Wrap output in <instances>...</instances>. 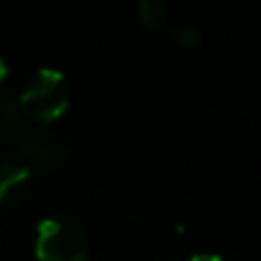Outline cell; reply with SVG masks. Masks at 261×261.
Masks as SVG:
<instances>
[{"label": "cell", "mask_w": 261, "mask_h": 261, "mask_svg": "<svg viewBox=\"0 0 261 261\" xmlns=\"http://www.w3.org/2000/svg\"><path fill=\"white\" fill-rule=\"evenodd\" d=\"M35 252L39 261H87L90 239L73 218H46L37 227Z\"/></svg>", "instance_id": "6da1fadb"}, {"label": "cell", "mask_w": 261, "mask_h": 261, "mask_svg": "<svg viewBox=\"0 0 261 261\" xmlns=\"http://www.w3.org/2000/svg\"><path fill=\"white\" fill-rule=\"evenodd\" d=\"M14 149L18 151V161L32 172H53L71 161L73 142L67 133L55 128H28L21 138L14 140Z\"/></svg>", "instance_id": "7a4b0ae2"}, {"label": "cell", "mask_w": 261, "mask_h": 261, "mask_svg": "<svg viewBox=\"0 0 261 261\" xmlns=\"http://www.w3.org/2000/svg\"><path fill=\"white\" fill-rule=\"evenodd\" d=\"M18 96H21L30 119L37 124L55 122L69 108L67 81L55 69H39L25 83V87H23V92Z\"/></svg>", "instance_id": "3957f363"}, {"label": "cell", "mask_w": 261, "mask_h": 261, "mask_svg": "<svg viewBox=\"0 0 261 261\" xmlns=\"http://www.w3.org/2000/svg\"><path fill=\"white\" fill-rule=\"evenodd\" d=\"M32 170L21 161L0 158V206H16L30 193Z\"/></svg>", "instance_id": "277c9868"}, {"label": "cell", "mask_w": 261, "mask_h": 261, "mask_svg": "<svg viewBox=\"0 0 261 261\" xmlns=\"http://www.w3.org/2000/svg\"><path fill=\"white\" fill-rule=\"evenodd\" d=\"M30 115L23 106L21 96L0 94V140L14 142L30 128Z\"/></svg>", "instance_id": "5b68a950"}, {"label": "cell", "mask_w": 261, "mask_h": 261, "mask_svg": "<svg viewBox=\"0 0 261 261\" xmlns=\"http://www.w3.org/2000/svg\"><path fill=\"white\" fill-rule=\"evenodd\" d=\"M138 16L147 30H161L167 21L165 0H138Z\"/></svg>", "instance_id": "8992f818"}, {"label": "cell", "mask_w": 261, "mask_h": 261, "mask_svg": "<svg viewBox=\"0 0 261 261\" xmlns=\"http://www.w3.org/2000/svg\"><path fill=\"white\" fill-rule=\"evenodd\" d=\"M172 39L179 48H197L202 44V35H199L197 28H190V25H181L172 30Z\"/></svg>", "instance_id": "52a82bcc"}, {"label": "cell", "mask_w": 261, "mask_h": 261, "mask_svg": "<svg viewBox=\"0 0 261 261\" xmlns=\"http://www.w3.org/2000/svg\"><path fill=\"white\" fill-rule=\"evenodd\" d=\"M167 261H213L211 257H190V259H167Z\"/></svg>", "instance_id": "ba28073f"}, {"label": "cell", "mask_w": 261, "mask_h": 261, "mask_svg": "<svg viewBox=\"0 0 261 261\" xmlns=\"http://www.w3.org/2000/svg\"><path fill=\"white\" fill-rule=\"evenodd\" d=\"M5 76H7V64H5L3 58H0V83L5 81Z\"/></svg>", "instance_id": "9c48e42d"}]
</instances>
